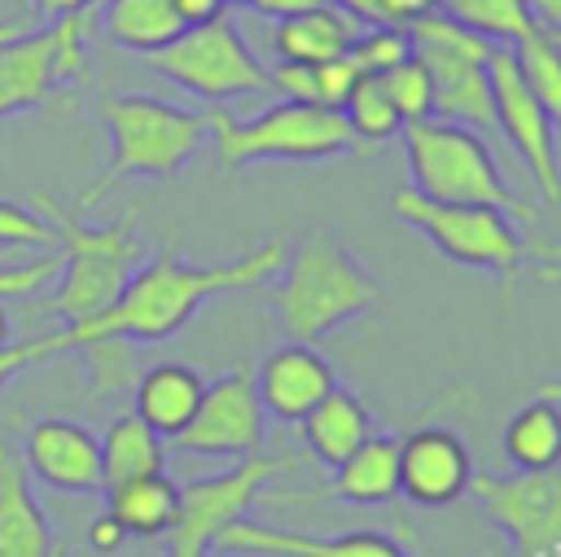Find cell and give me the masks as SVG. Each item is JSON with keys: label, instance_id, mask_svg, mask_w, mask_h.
Instances as JSON below:
<instances>
[{"label": "cell", "instance_id": "cell-1", "mask_svg": "<svg viewBox=\"0 0 561 557\" xmlns=\"http://www.w3.org/2000/svg\"><path fill=\"white\" fill-rule=\"evenodd\" d=\"M285 254L289 250L280 241H263V246L245 250L241 259L193 268L180 254L162 250L158 259L140 263L127 276L123 294L105 311H96L88 320H75V325H61L53 333L26 338V342H4L0 346V390L22 368H31V364H39L48 355H61V351H83V346L110 342V338H123V342H162V338L180 333L206 298L228 294V289H241V285H254V281H272L285 268Z\"/></svg>", "mask_w": 561, "mask_h": 557}, {"label": "cell", "instance_id": "cell-2", "mask_svg": "<svg viewBox=\"0 0 561 557\" xmlns=\"http://www.w3.org/2000/svg\"><path fill=\"white\" fill-rule=\"evenodd\" d=\"M276 276H280V285L272 289L276 325L294 342H316L381 303V285L324 228L307 232L302 246L285 254V268Z\"/></svg>", "mask_w": 561, "mask_h": 557}, {"label": "cell", "instance_id": "cell-3", "mask_svg": "<svg viewBox=\"0 0 561 557\" xmlns=\"http://www.w3.org/2000/svg\"><path fill=\"white\" fill-rule=\"evenodd\" d=\"M110 127V162L105 171L79 193V206H101L123 180L136 175H175L206 140V110H180L158 96H105L101 101Z\"/></svg>", "mask_w": 561, "mask_h": 557}, {"label": "cell", "instance_id": "cell-4", "mask_svg": "<svg viewBox=\"0 0 561 557\" xmlns=\"http://www.w3.org/2000/svg\"><path fill=\"white\" fill-rule=\"evenodd\" d=\"M35 206L61 237V272H57V294L35 303L31 311L35 316H57L66 325L105 311L123 294L136 263L145 259L140 241L131 237L136 215H123L118 224H105V228H88L70 211L53 206L48 197H35Z\"/></svg>", "mask_w": 561, "mask_h": 557}, {"label": "cell", "instance_id": "cell-5", "mask_svg": "<svg viewBox=\"0 0 561 557\" xmlns=\"http://www.w3.org/2000/svg\"><path fill=\"white\" fill-rule=\"evenodd\" d=\"M399 140H403V154H408L412 189L421 197L478 202V206H495L504 215L535 219V206L522 202L500 180V167L486 149V136H478L473 127L443 123V118H412V123L399 127Z\"/></svg>", "mask_w": 561, "mask_h": 557}, {"label": "cell", "instance_id": "cell-6", "mask_svg": "<svg viewBox=\"0 0 561 557\" xmlns=\"http://www.w3.org/2000/svg\"><path fill=\"white\" fill-rule=\"evenodd\" d=\"M206 127H210V145L224 171H241L250 162H272V158L302 162V158H329V154L359 149L342 110H329V105L280 101L263 110L259 118H232L228 110H206Z\"/></svg>", "mask_w": 561, "mask_h": 557}, {"label": "cell", "instance_id": "cell-7", "mask_svg": "<svg viewBox=\"0 0 561 557\" xmlns=\"http://www.w3.org/2000/svg\"><path fill=\"white\" fill-rule=\"evenodd\" d=\"M394 215L403 224L421 228L443 259L495 272L504 289L517 285L526 241L517 237V228L508 224L504 211L478 206V202H434V197H421L416 189H399L394 193Z\"/></svg>", "mask_w": 561, "mask_h": 557}, {"label": "cell", "instance_id": "cell-8", "mask_svg": "<svg viewBox=\"0 0 561 557\" xmlns=\"http://www.w3.org/2000/svg\"><path fill=\"white\" fill-rule=\"evenodd\" d=\"M145 66L202 101H237V96L267 92V70L241 39L237 22L224 13L210 22L184 26L167 48L145 53Z\"/></svg>", "mask_w": 561, "mask_h": 557}, {"label": "cell", "instance_id": "cell-9", "mask_svg": "<svg viewBox=\"0 0 561 557\" xmlns=\"http://www.w3.org/2000/svg\"><path fill=\"white\" fill-rule=\"evenodd\" d=\"M302 465V456H241L232 469L215 478H197L180 487V509L167 531L171 557H210L215 539L245 518V509L267 491L272 478H285Z\"/></svg>", "mask_w": 561, "mask_h": 557}, {"label": "cell", "instance_id": "cell-10", "mask_svg": "<svg viewBox=\"0 0 561 557\" xmlns=\"http://www.w3.org/2000/svg\"><path fill=\"white\" fill-rule=\"evenodd\" d=\"M88 13H70L44 26H31L0 44V123L53 101L66 79H79L88 66Z\"/></svg>", "mask_w": 561, "mask_h": 557}, {"label": "cell", "instance_id": "cell-11", "mask_svg": "<svg viewBox=\"0 0 561 557\" xmlns=\"http://www.w3.org/2000/svg\"><path fill=\"white\" fill-rule=\"evenodd\" d=\"M469 491L482 513L508 535L513 557H543L561 548V465L473 474Z\"/></svg>", "mask_w": 561, "mask_h": 557}, {"label": "cell", "instance_id": "cell-12", "mask_svg": "<svg viewBox=\"0 0 561 557\" xmlns=\"http://www.w3.org/2000/svg\"><path fill=\"white\" fill-rule=\"evenodd\" d=\"M486 70H491V96H495L500 136L513 140V149L526 162V171L535 175L539 193L548 202H561V145H557V132H552L535 88L526 83L522 66H517L513 44H495Z\"/></svg>", "mask_w": 561, "mask_h": 557}, {"label": "cell", "instance_id": "cell-13", "mask_svg": "<svg viewBox=\"0 0 561 557\" xmlns=\"http://www.w3.org/2000/svg\"><path fill=\"white\" fill-rule=\"evenodd\" d=\"M263 399L250 368H232L202 390L193 421L175 434V443L193 456H254L263 443Z\"/></svg>", "mask_w": 561, "mask_h": 557}, {"label": "cell", "instance_id": "cell-14", "mask_svg": "<svg viewBox=\"0 0 561 557\" xmlns=\"http://www.w3.org/2000/svg\"><path fill=\"white\" fill-rule=\"evenodd\" d=\"M22 465L53 491L101 496V439L70 417H39L22 434Z\"/></svg>", "mask_w": 561, "mask_h": 557}, {"label": "cell", "instance_id": "cell-15", "mask_svg": "<svg viewBox=\"0 0 561 557\" xmlns=\"http://www.w3.org/2000/svg\"><path fill=\"white\" fill-rule=\"evenodd\" d=\"M473 461L456 430L421 425L399 439V491L416 504H451L469 491Z\"/></svg>", "mask_w": 561, "mask_h": 557}, {"label": "cell", "instance_id": "cell-16", "mask_svg": "<svg viewBox=\"0 0 561 557\" xmlns=\"http://www.w3.org/2000/svg\"><path fill=\"white\" fill-rule=\"evenodd\" d=\"M215 553H254V557H412L399 548V539L377 535V531H355V535H302V531H280V526H259V522H232L219 539Z\"/></svg>", "mask_w": 561, "mask_h": 557}, {"label": "cell", "instance_id": "cell-17", "mask_svg": "<svg viewBox=\"0 0 561 557\" xmlns=\"http://www.w3.org/2000/svg\"><path fill=\"white\" fill-rule=\"evenodd\" d=\"M263 412L280 417V421H302L333 386V368L320 351H311V342H285L280 351H272L254 377Z\"/></svg>", "mask_w": 561, "mask_h": 557}, {"label": "cell", "instance_id": "cell-18", "mask_svg": "<svg viewBox=\"0 0 561 557\" xmlns=\"http://www.w3.org/2000/svg\"><path fill=\"white\" fill-rule=\"evenodd\" d=\"M399 496V439L390 434H368L337 469L324 487L307 491V496H272L276 504H294V500H351V504H386Z\"/></svg>", "mask_w": 561, "mask_h": 557}, {"label": "cell", "instance_id": "cell-19", "mask_svg": "<svg viewBox=\"0 0 561 557\" xmlns=\"http://www.w3.org/2000/svg\"><path fill=\"white\" fill-rule=\"evenodd\" d=\"M0 557H53V526L9 443H0Z\"/></svg>", "mask_w": 561, "mask_h": 557}, {"label": "cell", "instance_id": "cell-20", "mask_svg": "<svg viewBox=\"0 0 561 557\" xmlns=\"http://www.w3.org/2000/svg\"><path fill=\"white\" fill-rule=\"evenodd\" d=\"M202 390H206V382L188 364H171L167 360V364H153V368H145L136 377V386H131V412L149 430H158L162 439H175L193 421V412L202 403Z\"/></svg>", "mask_w": 561, "mask_h": 557}, {"label": "cell", "instance_id": "cell-21", "mask_svg": "<svg viewBox=\"0 0 561 557\" xmlns=\"http://www.w3.org/2000/svg\"><path fill=\"white\" fill-rule=\"evenodd\" d=\"M302 434H307V447L316 452V461L329 465V469H337V465L373 434V412H368V403H364L355 390L333 386V390L302 417Z\"/></svg>", "mask_w": 561, "mask_h": 557}, {"label": "cell", "instance_id": "cell-22", "mask_svg": "<svg viewBox=\"0 0 561 557\" xmlns=\"http://www.w3.org/2000/svg\"><path fill=\"white\" fill-rule=\"evenodd\" d=\"M359 35V22L333 4H316L307 13H294V18H280L276 22V57L280 61H302V66H320V61H333L351 48V39Z\"/></svg>", "mask_w": 561, "mask_h": 557}, {"label": "cell", "instance_id": "cell-23", "mask_svg": "<svg viewBox=\"0 0 561 557\" xmlns=\"http://www.w3.org/2000/svg\"><path fill=\"white\" fill-rule=\"evenodd\" d=\"M180 509V487L167 474H149V478H131L118 487H105V513L140 539H158L171 531Z\"/></svg>", "mask_w": 561, "mask_h": 557}, {"label": "cell", "instance_id": "cell-24", "mask_svg": "<svg viewBox=\"0 0 561 557\" xmlns=\"http://www.w3.org/2000/svg\"><path fill=\"white\" fill-rule=\"evenodd\" d=\"M101 31L131 53H158L180 31L184 18L175 13V0H105L101 4Z\"/></svg>", "mask_w": 561, "mask_h": 557}, {"label": "cell", "instance_id": "cell-25", "mask_svg": "<svg viewBox=\"0 0 561 557\" xmlns=\"http://www.w3.org/2000/svg\"><path fill=\"white\" fill-rule=\"evenodd\" d=\"M162 461H167L162 434L149 430L136 412H123V417L110 421V430L101 439V478H105V487L162 474Z\"/></svg>", "mask_w": 561, "mask_h": 557}, {"label": "cell", "instance_id": "cell-26", "mask_svg": "<svg viewBox=\"0 0 561 557\" xmlns=\"http://www.w3.org/2000/svg\"><path fill=\"white\" fill-rule=\"evenodd\" d=\"M504 456L517 469H552L561 465V403L535 399L517 408L504 425Z\"/></svg>", "mask_w": 561, "mask_h": 557}, {"label": "cell", "instance_id": "cell-27", "mask_svg": "<svg viewBox=\"0 0 561 557\" xmlns=\"http://www.w3.org/2000/svg\"><path fill=\"white\" fill-rule=\"evenodd\" d=\"M342 118H346V127L355 132L359 149L381 145V140H394L399 127H403L399 110L390 105V96H386V88H381V75H359V79H355V88H351L346 101H342Z\"/></svg>", "mask_w": 561, "mask_h": 557}, {"label": "cell", "instance_id": "cell-28", "mask_svg": "<svg viewBox=\"0 0 561 557\" xmlns=\"http://www.w3.org/2000/svg\"><path fill=\"white\" fill-rule=\"evenodd\" d=\"M513 53H517V66H522L526 83L535 88V96H539V105H543L552 132L561 136V48H557L539 26H530V31L513 44ZM557 145H561V140H557Z\"/></svg>", "mask_w": 561, "mask_h": 557}, {"label": "cell", "instance_id": "cell-29", "mask_svg": "<svg viewBox=\"0 0 561 557\" xmlns=\"http://www.w3.org/2000/svg\"><path fill=\"white\" fill-rule=\"evenodd\" d=\"M438 13L486 35L491 44H517L535 26L526 0H438Z\"/></svg>", "mask_w": 561, "mask_h": 557}, {"label": "cell", "instance_id": "cell-30", "mask_svg": "<svg viewBox=\"0 0 561 557\" xmlns=\"http://www.w3.org/2000/svg\"><path fill=\"white\" fill-rule=\"evenodd\" d=\"M346 53L359 75H386L412 57V35H408V26H368L351 39Z\"/></svg>", "mask_w": 561, "mask_h": 557}, {"label": "cell", "instance_id": "cell-31", "mask_svg": "<svg viewBox=\"0 0 561 557\" xmlns=\"http://www.w3.org/2000/svg\"><path fill=\"white\" fill-rule=\"evenodd\" d=\"M0 250L44 254V250H61V237H57V228L39 211L0 197Z\"/></svg>", "mask_w": 561, "mask_h": 557}, {"label": "cell", "instance_id": "cell-32", "mask_svg": "<svg viewBox=\"0 0 561 557\" xmlns=\"http://www.w3.org/2000/svg\"><path fill=\"white\" fill-rule=\"evenodd\" d=\"M381 88H386V96H390V105L399 110L403 123L430 118V110H434V88H430V70H425L416 57L399 61L394 70H386V75H381Z\"/></svg>", "mask_w": 561, "mask_h": 557}, {"label": "cell", "instance_id": "cell-33", "mask_svg": "<svg viewBox=\"0 0 561 557\" xmlns=\"http://www.w3.org/2000/svg\"><path fill=\"white\" fill-rule=\"evenodd\" d=\"M88 351V368H92V399H105V395H118L127 386H136V351L131 342L123 338H110V342H92L83 346Z\"/></svg>", "mask_w": 561, "mask_h": 557}, {"label": "cell", "instance_id": "cell-34", "mask_svg": "<svg viewBox=\"0 0 561 557\" xmlns=\"http://www.w3.org/2000/svg\"><path fill=\"white\" fill-rule=\"evenodd\" d=\"M355 79H359V70H355L351 53H342V57H333V61H320V66H316V96H320V105L342 110V101H346V92L355 88Z\"/></svg>", "mask_w": 561, "mask_h": 557}, {"label": "cell", "instance_id": "cell-35", "mask_svg": "<svg viewBox=\"0 0 561 557\" xmlns=\"http://www.w3.org/2000/svg\"><path fill=\"white\" fill-rule=\"evenodd\" d=\"M267 88H276L285 101H298V105H320V96H316V66H302V61H280L276 70H267Z\"/></svg>", "mask_w": 561, "mask_h": 557}, {"label": "cell", "instance_id": "cell-36", "mask_svg": "<svg viewBox=\"0 0 561 557\" xmlns=\"http://www.w3.org/2000/svg\"><path fill=\"white\" fill-rule=\"evenodd\" d=\"M377 9H381V22L386 26H408L421 13H434L438 0H377Z\"/></svg>", "mask_w": 561, "mask_h": 557}, {"label": "cell", "instance_id": "cell-37", "mask_svg": "<svg viewBox=\"0 0 561 557\" xmlns=\"http://www.w3.org/2000/svg\"><path fill=\"white\" fill-rule=\"evenodd\" d=\"M123 539H127V531H123L110 513H101V518L88 526V548H92V553H118Z\"/></svg>", "mask_w": 561, "mask_h": 557}, {"label": "cell", "instance_id": "cell-38", "mask_svg": "<svg viewBox=\"0 0 561 557\" xmlns=\"http://www.w3.org/2000/svg\"><path fill=\"white\" fill-rule=\"evenodd\" d=\"M96 0H31L35 18L39 22H57V18H70V13H88Z\"/></svg>", "mask_w": 561, "mask_h": 557}, {"label": "cell", "instance_id": "cell-39", "mask_svg": "<svg viewBox=\"0 0 561 557\" xmlns=\"http://www.w3.org/2000/svg\"><path fill=\"white\" fill-rule=\"evenodd\" d=\"M175 13L184 18V26H197V22H210L224 13V0H175Z\"/></svg>", "mask_w": 561, "mask_h": 557}, {"label": "cell", "instance_id": "cell-40", "mask_svg": "<svg viewBox=\"0 0 561 557\" xmlns=\"http://www.w3.org/2000/svg\"><path fill=\"white\" fill-rule=\"evenodd\" d=\"M316 4H324V0H254L250 9H259L263 18H294V13H307V9H316Z\"/></svg>", "mask_w": 561, "mask_h": 557}, {"label": "cell", "instance_id": "cell-41", "mask_svg": "<svg viewBox=\"0 0 561 557\" xmlns=\"http://www.w3.org/2000/svg\"><path fill=\"white\" fill-rule=\"evenodd\" d=\"M526 13L539 31H561V0H526Z\"/></svg>", "mask_w": 561, "mask_h": 557}, {"label": "cell", "instance_id": "cell-42", "mask_svg": "<svg viewBox=\"0 0 561 557\" xmlns=\"http://www.w3.org/2000/svg\"><path fill=\"white\" fill-rule=\"evenodd\" d=\"M324 4H333V9L351 13V18H355V22H364V26H386V22H381L377 0H324Z\"/></svg>", "mask_w": 561, "mask_h": 557}, {"label": "cell", "instance_id": "cell-43", "mask_svg": "<svg viewBox=\"0 0 561 557\" xmlns=\"http://www.w3.org/2000/svg\"><path fill=\"white\" fill-rule=\"evenodd\" d=\"M535 281H539V285H557V281H561V254H557V250H552V263H543V268L535 272Z\"/></svg>", "mask_w": 561, "mask_h": 557}, {"label": "cell", "instance_id": "cell-44", "mask_svg": "<svg viewBox=\"0 0 561 557\" xmlns=\"http://www.w3.org/2000/svg\"><path fill=\"white\" fill-rule=\"evenodd\" d=\"M22 31H31V22H0V44L13 39V35H22Z\"/></svg>", "mask_w": 561, "mask_h": 557}, {"label": "cell", "instance_id": "cell-45", "mask_svg": "<svg viewBox=\"0 0 561 557\" xmlns=\"http://www.w3.org/2000/svg\"><path fill=\"white\" fill-rule=\"evenodd\" d=\"M539 395H543V399H552V403H561V382H548V386H539Z\"/></svg>", "mask_w": 561, "mask_h": 557}, {"label": "cell", "instance_id": "cell-46", "mask_svg": "<svg viewBox=\"0 0 561 557\" xmlns=\"http://www.w3.org/2000/svg\"><path fill=\"white\" fill-rule=\"evenodd\" d=\"M4 342H9V311L0 307V346H4Z\"/></svg>", "mask_w": 561, "mask_h": 557}, {"label": "cell", "instance_id": "cell-47", "mask_svg": "<svg viewBox=\"0 0 561 557\" xmlns=\"http://www.w3.org/2000/svg\"><path fill=\"white\" fill-rule=\"evenodd\" d=\"M543 35H548V39H552V44L561 48V31H543Z\"/></svg>", "mask_w": 561, "mask_h": 557}, {"label": "cell", "instance_id": "cell-48", "mask_svg": "<svg viewBox=\"0 0 561 557\" xmlns=\"http://www.w3.org/2000/svg\"><path fill=\"white\" fill-rule=\"evenodd\" d=\"M224 4H254V0H224Z\"/></svg>", "mask_w": 561, "mask_h": 557}, {"label": "cell", "instance_id": "cell-49", "mask_svg": "<svg viewBox=\"0 0 561 557\" xmlns=\"http://www.w3.org/2000/svg\"><path fill=\"white\" fill-rule=\"evenodd\" d=\"M215 557H232V553H215Z\"/></svg>", "mask_w": 561, "mask_h": 557}, {"label": "cell", "instance_id": "cell-50", "mask_svg": "<svg viewBox=\"0 0 561 557\" xmlns=\"http://www.w3.org/2000/svg\"><path fill=\"white\" fill-rule=\"evenodd\" d=\"M473 557H486V553H473Z\"/></svg>", "mask_w": 561, "mask_h": 557}]
</instances>
